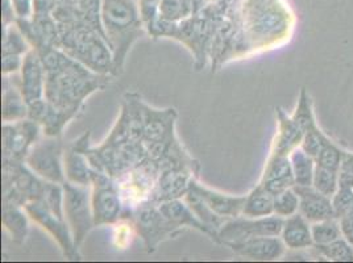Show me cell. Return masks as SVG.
<instances>
[{"instance_id":"12","label":"cell","mask_w":353,"mask_h":263,"mask_svg":"<svg viewBox=\"0 0 353 263\" xmlns=\"http://www.w3.org/2000/svg\"><path fill=\"white\" fill-rule=\"evenodd\" d=\"M20 72V90L26 102L30 104L44 99L46 73L43 61L33 48L24 56Z\"/></svg>"},{"instance_id":"17","label":"cell","mask_w":353,"mask_h":263,"mask_svg":"<svg viewBox=\"0 0 353 263\" xmlns=\"http://www.w3.org/2000/svg\"><path fill=\"white\" fill-rule=\"evenodd\" d=\"M299 196V213H302L310 222L322 220L335 219L331 198L315 190L312 186H294Z\"/></svg>"},{"instance_id":"10","label":"cell","mask_w":353,"mask_h":263,"mask_svg":"<svg viewBox=\"0 0 353 263\" xmlns=\"http://www.w3.org/2000/svg\"><path fill=\"white\" fill-rule=\"evenodd\" d=\"M88 143L90 131L82 134L69 147H65L63 153V169L66 180L81 186H91L92 174L95 171L88 160Z\"/></svg>"},{"instance_id":"27","label":"cell","mask_w":353,"mask_h":263,"mask_svg":"<svg viewBox=\"0 0 353 263\" xmlns=\"http://www.w3.org/2000/svg\"><path fill=\"white\" fill-rule=\"evenodd\" d=\"M312 187L322 192L325 196L332 198L339 190L338 170L327 169L323 166H315V173L312 179Z\"/></svg>"},{"instance_id":"9","label":"cell","mask_w":353,"mask_h":263,"mask_svg":"<svg viewBox=\"0 0 353 263\" xmlns=\"http://www.w3.org/2000/svg\"><path fill=\"white\" fill-rule=\"evenodd\" d=\"M26 212L34 222L40 224L44 229L57 240L59 246L63 251V255L68 260H79V253L75 246L73 234L66 219H62L53 213L46 205L40 200H32L24 205Z\"/></svg>"},{"instance_id":"3","label":"cell","mask_w":353,"mask_h":263,"mask_svg":"<svg viewBox=\"0 0 353 263\" xmlns=\"http://www.w3.org/2000/svg\"><path fill=\"white\" fill-rule=\"evenodd\" d=\"M63 186V212L73 234L74 244L81 248L86 235L95 227L92 204H91V186L75 185L69 180Z\"/></svg>"},{"instance_id":"22","label":"cell","mask_w":353,"mask_h":263,"mask_svg":"<svg viewBox=\"0 0 353 263\" xmlns=\"http://www.w3.org/2000/svg\"><path fill=\"white\" fill-rule=\"evenodd\" d=\"M24 207L11 203H3V225L11 233L12 240L23 244L28 234V219Z\"/></svg>"},{"instance_id":"25","label":"cell","mask_w":353,"mask_h":263,"mask_svg":"<svg viewBox=\"0 0 353 263\" xmlns=\"http://www.w3.org/2000/svg\"><path fill=\"white\" fill-rule=\"evenodd\" d=\"M314 245H325L343 237L338 219L322 220L311 224Z\"/></svg>"},{"instance_id":"4","label":"cell","mask_w":353,"mask_h":263,"mask_svg":"<svg viewBox=\"0 0 353 263\" xmlns=\"http://www.w3.org/2000/svg\"><path fill=\"white\" fill-rule=\"evenodd\" d=\"M91 204L95 227L118 222L124 212V202L117 179L95 170L91 180Z\"/></svg>"},{"instance_id":"8","label":"cell","mask_w":353,"mask_h":263,"mask_svg":"<svg viewBox=\"0 0 353 263\" xmlns=\"http://www.w3.org/2000/svg\"><path fill=\"white\" fill-rule=\"evenodd\" d=\"M282 225L283 219L277 215L259 219H250L245 216L234 218L221 225L218 232L219 244L225 245L228 242L243 241L261 235H280Z\"/></svg>"},{"instance_id":"7","label":"cell","mask_w":353,"mask_h":263,"mask_svg":"<svg viewBox=\"0 0 353 263\" xmlns=\"http://www.w3.org/2000/svg\"><path fill=\"white\" fill-rule=\"evenodd\" d=\"M41 125L30 118L15 123H4L3 125V163L26 162V157L41 137Z\"/></svg>"},{"instance_id":"21","label":"cell","mask_w":353,"mask_h":263,"mask_svg":"<svg viewBox=\"0 0 353 263\" xmlns=\"http://www.w3.org/2000/svg\"><path fill=\"white\" fill-rule=\"evenodd\" d=\"M274 215V195L260 183L245 196L241 216L259 219Z\"/></svg>"},{"instance_id":"19","label":"cell","mask_w":353,"mask_h":263,"mask_svg":"<svg viewBox=\"0 0 353 263\" xmlns=\"http://www.w3.org/2000/svg\"><path fill=\"white\" fill-rule=\"evenodd\" d=\"M280 237L285 246L290 250H302L314 245L311 222L299 212L283 219Z\"/></svg>"},{"instance_id":"5","label":"cell","mask_w":353,"mask_h":263,"mask_svg":"<svg viewBox=\"0 0 353 263\" xmlns=\"http://www.w3.org/2000/svg\"><path fill=\"white\" fill-rule=\"evenodd\" d=\"M65 147L61 136H45L30 147L26 163L36 176L48 182L63 183L66 180L63 169Z\"/></svg>"},{"instance_id":"13","label":"cell","mask_w":353,"mask_h":263,"mask_svg":"<svg viewBox=\"0 0 353 263\" xmlns=\"http://www.w3.org/2000/svg\"><path fill=\"white\" fill-rule=\"evenodd\" d=\"M189 190L196 193L212 212H215L221 218L234 219V218L241 216V213H243V207L245 203L247 195L245 196H235V195H228V193H221L218 191L210 190L205 186L199 185L194 178L189 183Z\"/></svg>"},{"instance_id":"29","label":"cell","mask_w":353,"mask_h":263,"mask_svg":"<svg viewBox=\"0 0 353 263\" xmlns=\"http://www.w3.org/2000/svg\"><path fill=\"white\" fill-rule=\"evenodd\" d=\"M299 212V196L294 187L274 195V215L286 219Z\"/></svg>"},{"instance_id":"24","label":"cell","mask_w":353,"mask_h":263,"mask_svg":"<svg viewBox=\"0 0 353 263\" xmlns=\"http://www.w3.org/2000/svg\"><path fill=\"white\" fill-rule=\"evenodd\" d=\"M315 249L321 255L330 261L335 262H352L353 245L344 237H340L336 241H332L325 245H315Z\"/></svg>"},{"instance_id":"2","label":"cell","mask_w":353,"mask_h":263,"mask_svg":"<svg viewBox=\"0 0 353 263\" xmlns=\"http://www.w3.org/2000/svg\"><path fill=\"white\" fill-rule=\"evenodd\" d=\"M102 20L112 52L115 75H118L124 67L131 46L144 33L141 20L131 0H104Z\"/></svg>"},{"instance_id":"23","label":"cell","mask_w":353,"mask_h":263,"mask_svg":"<svg viewBox=\"0 0 353 263\" xmlns=\"http://www.w3.org/2000/svg\"><path fill=\"white\" fill-rule=\"evenodd\" d=\"M290 162L294 174L295 186H312L315 173V160L301 147L290 153Z\"/></svg>"},{"instance_id":"35","label":"cell","mask_w":353,"mask_h":263,"mask_svg":"<svg viewBox=\"0 0 353 263\" xmlns=\"http://www.w3.org/2000/svg\"><path fill=\"white\" fill-rule=\"evenodd\" d=\"M339 224H340L343 237L353 245V215H348L339 219Z\"/></svg>"},{"instance_id":"33","label":"cell","mask_w":353,"mask_h":263,"mask_svg":"<svg viewBox=\"0 0 353 263\" xmlns=\"http://www.w3.org/2000/svg\"><path fill=\"white\" fill-rule=\"evenodd\" d=\"M339 189H353V153H347L340 163Z\"/></svg>"},{"instance_id":"15","label":"cell","mask_w":353,"mask_h":263,"mask_svg":"<svg viewBox=\"0 0 353 263\" xmlns=\"http://www.w3.org/2000/svg\"><path fill=\"white\" fill-rule=\"evenodd\" d=\"M159 209L161 211L162 215L173 222L178 228H194L202 233L207 234L211 240L219 244V237H218V229H214L211 227L202 222L201 220L195 216L192 212V208L188 205V203L182 199H172L166 200L159 204Z\"/></svg>"},{"instance_id":"34","label":"cell","mask_w":353,"mask_h":263,"mask_svg":"<svg viewBox=\"0 0 353 263\" xmlns=\"http://www.w3.org/2000/svg\"><path fill=\"white\" fill-rule=\"evenodd\" d=\"M24 59L19 54H3L1 72L3 75H12L21 70Z\"/></svg>"},{"instance_id":"6","label":"cell","mask_w":353,"mask_h":263,"mask_svg":"<svg viewBox=\"0 0 353 263\" xmlns=\"http://www.w3.org/2000/svg\"><path fill=\"white\" fill-rule=\"evenodd\" d=\"M130 219L136 232L144 240L148 253H153L160 242L181 232V228L162 215L159 205L152 203H144L134 208Z\"/></svg>"},{"instance_id":"1","label":"cell","mask_w":353,"mask_h":263,"mask_svg":"<svg viewBox=\"0 0 353 263\" xmlns=\"http://www.w3.org/2000/svg\"><path fill=\"white\" fill-rule=\"evenodd\" d=\"M36 52L46 73L45 99L59 109L78 114L88 95L108 83V75L90 70L59 48L44 46Z\"/></svg>"},{"instance_id":"28","label":"cell","mask_w":353,"mask_h":263,"mask_svg":"<svg viewBox=\"0 0 353 263\" xmlns=\"http://www.w3.org/2000/svg\"><path fill=\"white\" fill-rule=\"evenodd\" d=\"M292 117H293L295 124L303 131V133H306L311 128L316 127V121H315L314 112H312L309 94L305 88H302V91H301L294 115Z\"/></svg>"},{"instance_id":"31","label":"cell","mask_w":353,"mask_h":263,"mask_svg":"<svg viewBox=\"0 0 353 263\" xmlns=\"http://www.w3.org/2000/svg\"><path fill=\"white\" fill-rule=\"evenodd\" d=\"M335 219L353 215V189H339L331 198Z\"/></svg>"},{"instance_id":"36","label":"cell","mask_w":353,"mask_h":263,"mask_svg":"<svg viewBox=\"0 0 353 263\" xmlns=\"http://www.w3.org/2000/svg\"><path fill=\"white\" fill-rule=\"evenodd\" d=\"M12 7H15L16 15L20 19H27L30 15V0H12Z\"/></svg>"},{"instance_id":"32","label":"cell","mask_w":353,"mask_h":263,"mask_svg":"<svg viewBox=\"0 0 353 263\" xmlns=\"http://www.w3.org/2000/svg\"><path fill=\"white\" fill-rule=\"evenodd\" d=\"M327 140H328V137L324 136L323 132L321 131L316 125L305 133L301 147L315 160Z\"/></svg>"},{"instance_id":"30","label":"cell","mask_w":353,"mask_h":263,"mask_svg":"<svg viewBox=\"0 0 353 263\" xmlns=\"http://www.w3.org/2000/svg\"><path fill=\"white\" fill-rule=\"evenodd\" d=\"M345 156V151L341 150L340 147L334 144L330 138L325 141L322 150L319 151V154L315 158V163L318 166H323L327 169H332V170H339L340 163L343 161Z\"/></svg>"},{"instance_id":"26","label":"cell","mask_w":353,"mask_h":263,"mask_svg":"<svg viewBox=\"0 0 353 263\" xmlns=\"http://www.w3.org/2000/svg\"><path fill=\"white\" fill-rule=\"evenodd\" d=\"M30 49L32 46L19 27H6L3 34V54L26 56Z\"/></svg>"},{"instance_id":"11","label":"cell","mask_w":353,"mask_h":263,"mask_svg":"<svg viewBox=\"0 0 353 263\" xmlns=\"http://www.w3.org/2000/svg\"><path fill=\"white\" fill-rule=\"evenodd\" d=\"M280 235H261L243 241L228 242L225 246L231 249L235 254L254 260V261H274L285 253V244L279 238Z\"/></svg>"},{"instance_id":"20","label":"cell","mask_w":353,"mask_h":263,"mask_svg":"<svg viewBox=\"0 0 353 263\" xmlns=\"http://www.w3.org/2000/svg\"><path fill=\"white\" fill-rule=\"evenodd\" d=\"M279 133L276 136V141L273 145L274 154L290 156L295 147H301L305 133L295 124L293 117L288 116V114L279 108Z\"/></svg>"},{"instance_id":"14","label":"cell","mask_w":353,"mask_h":263,"mask_svg":"<svg viewBox=\"0 0 353 263\" xmlns=\"http://www.w3.org/2000/svg\"><path fill=\"white\" fill-rule=\"evenodd\" d=\"M75 116V112L59 109L45 98L28 104V118L41 125L45 136H61L65 125Z\"/></svg>"},{"instance_id":"18","label":"cell","mask_w":353,"mask_h":263,"mask_svg":"<svg viewBox=\"0 0 353 263\" xmlns=\"http://www.w3.org/2000/svg\"><path fill=\"white\" fill-rule=\"evenodd\" d=\"M1 117L4 123H15L28 117V103L21 94L20 78L12 81L11 75H4Z\"/></svg>"},{"instance_id":"16","label":"cell","mask_w":353,"mask_h":263,"mask_svg":"<svg viewBox=\"0 0 353 263\" xmlns=\"http://www.w3.org/2000/svg\"><path fill=\"white\" fill-rule=\"evenodd\" d=\"M261 185L273 195L294 187L295 179L290 157L272 153L265 166Z\"/></svg>"}]
</instances>
